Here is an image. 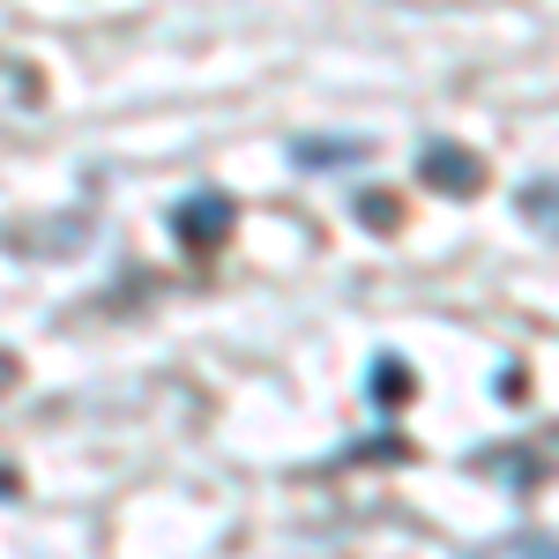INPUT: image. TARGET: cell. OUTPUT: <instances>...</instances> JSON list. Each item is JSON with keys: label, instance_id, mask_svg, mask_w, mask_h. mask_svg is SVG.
<instances>
[{"label": "cell", "instance_id": "1", "mask_svg": "<svg viewBox=\"0 0 559 559\" xmlns=\"http://www.w3.org/2000/svg\"><path fill=\"white\" fill-rule=\"evenodd\" d=\"M173 231H179V247L202 254V247H216V239L231 231V202H224V194H187L173 210Z\"/></svg>", "mask_w": 559, "mask_h": 559}, {"label": "cell", "instance_id": "2", "mask_svg": "<svg viewBox=\"0 0 559 559\" xmlns=\"http://www.w3.org/2000/svg\"><path fill=\"white\" fill-rule=\"evenodd\" d=\"M426 179L440 187V194H471V187H477V157L440 142V150H426Z\"/></svg>", "mask_w": 559, "mask_h": 559}, {"label": "cell", "instance_id": "3", "mask_svg": "<svg viewBox=\"0 0 559 559\" xmlns=\"http://www.w3.org/2000/svg\"><path fill=\"white\" fill-rule=\"evenodd\" d=\"M366 157V142H299V165H350Z\"/></svg>", "mask_w": 559, "mask_h": 559}, {"label": "cell", "instance_id": "4", "mask_svg": "<svg viewBox=\"0 0 559 559\" xmlns=\"http://www.w3.org/2000/svg\"><path fill=\"white\" fill-rule=\"evenodd\" d=\"M477 559H559V545H545V537H515V545H492V552Z\"/></svg>", "mask_w": 559, "mask_h": 559}, {"label": "cell", "instance_id": "5", "mask_svg": "<svg viewBox=\"0 0 559 559\" xmlns=\"http://www.w3.org/2000/svg\"><path fill=\"white\" fill-rule=\"evenodd\" d=\"M8 492H15V471H0V500H8Z\"/></svg>", "mask_w": 559, "mask_h": 559}]
</instances>
